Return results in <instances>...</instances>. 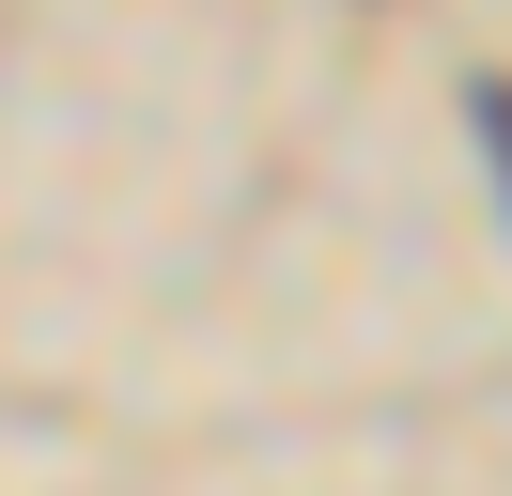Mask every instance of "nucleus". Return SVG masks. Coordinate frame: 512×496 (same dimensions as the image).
<instances>
[{
    "label": "nucleus",
    "mask_w": 512,
    "mask_h": 496,
    "mask_svg": "<svg viewBox=\"0 0 512 496\" xmlns=\"http://www.w3.org/2000/svg\"><path fill=\"white\" fill-rule=\"evenodd\" d=\"M466 124H481V155H497V202H512V78H481V93H466Z\"/></svg>",
    "instance_id": "nucleus-1"
}]
</instances>
